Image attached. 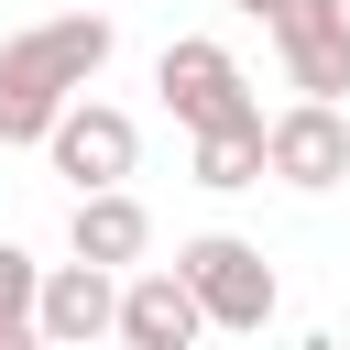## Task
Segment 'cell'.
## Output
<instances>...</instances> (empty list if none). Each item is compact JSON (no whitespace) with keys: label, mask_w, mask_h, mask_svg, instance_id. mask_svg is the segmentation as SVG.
Masks as SVG:
<instances>
[{"label":"cell","mask_w":350,"mask_h":350,"mask_svg":"<svg viewBox=\"0 0 350 350\" xmlns=\"http://www.w3.org/2000/svg\"><path fill=\"white\" fill-rule=\"evenodd\" d=\"M33 328L55 350H88V339H120V273L109 262H44V295H33Z\"/></svg>","instance_id":"8992f818"},{"label":"cell","mask_w":350,"mask_h":350,"mask_svg":"<svg viewBox=\"0 0 350 350\" xmlns=\"http://www.w3.org/2000/svg\"><path fill=\"white\" fill-rule=\"evenodd\" d=\"M262 153H273V186L317 197V186L350 175V109H339V98H295V109L262 120Z\"/></svg>","instance_id":"5b68a950"},{"label":"cell","mask_w":350,"mask_h":350,"mask_svg":"<svg viewBox=\"0 0 350 350\" xmlns=\"http://www.w3.org/2000/svg\"><path fill=\"white\" fill-rule=\"evenodd\" d=\"M98 66H109V22L98 11H55V22L11 33L0 44V153L11 142H44L66 120V98L98 88Z\"/></svg>","instance_id":"6da1fadb"},{"label":"cell","mask_w":350,"mask_h":350,"mask_svg":"<svg viewBox=\"0 0 350 350\" xmlns=\"http://www.w3.org/2000/svg\"><path fill=\"white\" fill-rule=\"evenodd\" d=\"M230 11H241V22H262V33H273V22H284V11H295V0H230Z\"/></svg>","instance_id":"7c38bea8"},{"label":"cell","mask_w":350,"mask_h":350,"mask_svg":"<svg viewBox=\"0 0 350 350\" xmlns=\"http://www.w3.org/2000/svg\"><path fill=\"white\" fill-rule=\"evenodd\" d=\"M175 273L197 284V306H208V328H230V339H262L273 328V262H262V241H241V230H197L186 252H175Z\"/></svg>","instance_id":"3957f363"},{"label":"cell","mask_w":350,"mask_h":350,"mask_svg":"<svg viewBox=\"0 0 350 350\" xmlns=\"http://www.w3.org/2000/svg\"><path fill=\"white\" fill-rule=\"evenodd\" d=\"M208 339V306L175 262H131L120 273V350H197Z\"/></svg>","instance_id":"52a82bcc"},{"label":"cell","mask_w":350,"mask_h":350,"mask_svg":"<svg viewBox=\"0 0 350 350\" xmlns=\"http://www.w3.org/2000/svg\"><path fill=\"white\" fill-rule=\"evenodd\" d=\"M0 350H55V339H44L33 317H11V328H0Z\"/></svg>","instance_id":"4fadbf2b"},{"label":"cell","mask_w":350,"mask_h":350,"mask_svg":"<svg viewBox=\"0 0 350 350\" xmlns=\"http://www.w3.org/2000/svg\"><path fill=\"white\" fill-rule=\"evenodd\" d=\"M44 164L88 197V186H131V164H142V131H131V109H109V98H66V120L44 131Z\"/></svg>","instance_id":"277c9868"},{"label":"cell","mask_w":350,"mask_h":350,"mask_svg":"<svg viewBox=\"0 0 350 350\" xmlns=\"http://www.w3.org/2000/svg\"><path fill=\"white\" fill-rule=\"evenodd\" d=\"M153 88H164V109H175L186 142H197V131H262V98H252L241 55L208 44V33H175V44L153 55Z\"/></svg>","instance_id":"7a4b0ae2"},{"label":"cell","mask_w":350,"mask_h":350,"mask_svg":"<svg viewBox=\"0 0 350 350\" xmlns=\"http://www.w3.org/2000/svg\"><path fill=\"white\" fill-rule=\"evenodd\" d=\"M33 295H44V262H33L22 241H0V328H11V317H33Z\"/></svg>","instance_id":"8fae6325"},{"label":"cell","mask_w":350,"mask_h":350,"mask_svg":"<svg viewBox=\"0 0 350 350\" xmlns=\"http://www.w3.org/2000/svg\"><path fill=\"white\" fill-rule=\"evenodd\" d=\"M66 252H88V262L131 273V262L153 252V208H142L131 186H88V197H77V219H66Z\"/></svg>","instance_id":"9c48e42d"},{"label":"cell","mask_w":350,"mask_h":350,"mask_svg":"<svg viewBox=\"0 0 350 350\" xmlns=\"http://www.w3.org/2000/svg\"><path fill=\"white\" fill-rule=\"evenodd\" d=\"M186 164H197V186H208V197H230V186H262V175H273L262 131H197V153H186Z\"/></svg>","instance_id":"30bf717a"},{"label":"cell","mask_w":350,"mask_h":350,"mask_svg":"<svg viewBox=\"0 0 350 350\" xmlns=\"http://www.w3.org/2000/svg\"><path fill=\"white\" fill-rule=\"evenodd\" d=\"M273 55H284L295 98H350V0H295L273 22Z\"/></svg>","instance_id":"ba28073f"}]
</instances>
